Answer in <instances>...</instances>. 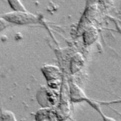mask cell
<instances>
[{"instance_id": "1", "label": "cell", "mask_w": 121, "mask_h": 121, "mask_svg": "<svg viewBox=\"0 0 121 121\" xmlns=\"http://www.w3.org/2000/svg\"><path fill=\"white\" fill-rule=\"evenodd\" d=\"M2 17L9 23L18 25L33 24L39 22V19L37 15L27 10H13L5 13Z\"/></svg>"}, {"instance_id": "2", "label": "cell", "mask_w": 121, "mask_h": 121, "mask_svg": "<svg viewBox=\"0 0 121 121\" xmlns=\"http://www.w3.org/2000/svg\"><path fill=\"white\" fill-rule=\"evenodd\" d=\"M98 30L94 26L88 27L83 33V40L85 45L89 46L98 39Z\"/></svg>"}, {"instance_id": "3", "label": "cell", "mask_w": 121, "mask_h": 121, "mask_svg": "<svg viewBox=\"0 0 121 121\" xmlns=\"http://www.w3.org/2000/svg\"><path fill=\"white\" fill-rule=\"evenodd\" d=\"M84 65V58L80 53L75 54L71 60V70L72 73H76L81 69Z\"/></svg>"}, {"instance_id": "4", "label": "cell", "mask_w": 121, "mask_h": 121, "mask_svg": "<svg viewBox=\"0 0 121 121\" xmlns=\"http://www.w3.org/2000/svg\"><path fill=\"white\" fill-rule=\"evenodd\" d=\"M10 7L14 10H26L20 0H8Z\"/></svg>"}, {"instance_id": "5", "label": "cell", "mask_w": 121, "mask_h": 121, "mask_svg": "<svg viewBox=\"0 0 121 121\" xmlns=\"http://www.w3.org/2000/svg\"><path fill=\"white\" fill-rule=\"evenodd\" d=\"M3 121H16L13 114L10 112H5L2 115Z\"/></svg>"}, {"instance_id": "6", "label": "cell", "mask_w": 121, "mask_h": 121, "mask_svg": "<svg viewBox=\"0 0 121 121\" xmlns=\"http://www.w3.org/2000/svg\"><path fill=\"white\" fill-rule=\"evenodd\" d=\"M91 106H93V107L98 111V112H100V113L101 114V116H102V117H103V121H116L114 119H113L112 118H109V117H107V116H106L105 115H104L103 113L101 112V110L100 109V108L98 107V104H95V103H91Z\"/></svg>"}, {"instance_id": "7", "label": "cell", "mask_w": 121, "mask_h": 121, "mask_svg": "<svg viewBox=\"0 0 121 121\" xmlns=\"http://www.w3.org/2000/svg\"><path fill=\"white\" fill-rule=\"evenodd\" d=\"M9 22L7 20H6L3 17H0V31L6 29L9 26Z\"/></svg>"}, {"instance_id": "8", "label": "cell", "mask_w": 121, "mask_h": 121, "mask_svg": "<svg viewBox=\"0 0 121 121\" xmlns=\"http://www.w3.org/2000/svg\"><path fill=\"white\" fill-rule=\"evenodd\" d=\"M116 28H117V29H118V32L120 33L121 34V26H119L118 24H116Z\"/></svg>"}]
</instances>
